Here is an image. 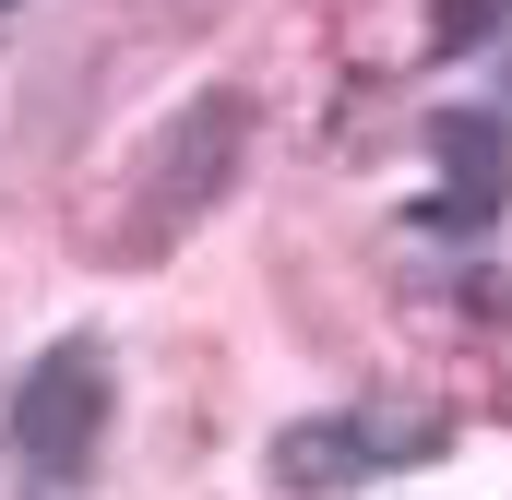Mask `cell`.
Masks as SVG:
<instances>
[{"instance_id": "3957f363", "label": "cell", "mask_w": 512, "mask_h": 500, "mask_svg": "<svg viewBox=\"0 0 512 500\" xmlns=\"http://www.w3.org/2000/svg\"><path fill=\"white\" fill-rule=\"evenodd\" d=\"M239 143H251V108L239 96H191L179 120H167V143L143 155L155 167V203H143V227H131V250H167L227 179H239Z\"/></svg>"}, {"instance_id": "7a4b0ae2", "label": "cell", "mask_w": 512, "mask_h": 500, "mask_svg": "<svg viewBox=\"0 0 512 500\" xmlns=\"http://www.w3.org/2000/svg\"><path fill=\"white\" fill-rule=\"evenodd\" d=\"M453 441V417L429 405H334V417H298L274 429V489L286 500H334V489H370V477H405Z\"/></svg>"}, {"instance_id": "8992f818", "label": "cell", "mask_w": 512, "mask_h": 500, "mask_svg": "<svg viewBox=\"0 0 512 500\" xmlns=\"http://www.w3.org/2000/svg\"><path fill=\"white\" fill-rule=\"evenodd\" d=\"M0 12H12V0H0Z\"/></svg>"}, {"instance_id": "6da1fadb", "label": "cell", "mask_w": 512, "mask_h": 500, "mask_svg": "<svg viewBox=\"0 0 512 500\" xmlns=\"http://www.w3.org/2000/svg\"><path fill=\"white\" fill-rule=\"evenodd\" d=\"M108 405H120V381H108V346L96 334H60L36 370L12 381V465H24V489L60 500L96 477V453H108Z\"/></svg>"}, {"instance_id": "277c9868", "label": "cell", "mask_w": 512, "mask_h": 500, "mask_svg": "<svg viewBox=\"0 0 512 500\" xmlns=\"http://www.w3.org/2000/svg\"><path fill=\"white\" fill-rule=\"evenodd\" d=\"M429 143H441L453 191H441V203H417V215H429L441 239L489 227V203H501V120H489V108H453V120H429Z\"/></svg>"}, {"instance_id": "5b68a950", "label": "cell", "mask_w": 512, "mask_h": 500, "mask_svg": "<svg viewBox=\"0 0 512 500\" xmlns=\"http://www.w3.org/2000/svg\"><path fill=\"white\" fill-rule=\"evenodd\" d=\"M501 96H512V36H501Z\"/></svg>"}]
</instances>
